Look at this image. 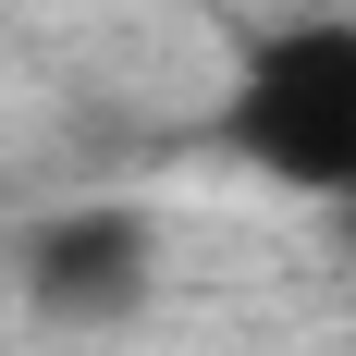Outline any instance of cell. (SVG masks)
Listing matches in <instances>:
<instances>
[{
    "mask_svg": "<svg viewBox=\"0 0 356 356\" xmlns=\"http://www.w3.org/2000/svg\"><path fill=\"white\" fill-rule=\"evenodd\" d=\"M221 147L283 197L356 209V13H295L246 37V62L221 86Z\"/></svg>",
    "mask_w": 356,
    "mask_h": 356,
    "instance_id": "6da1fadb",
    "label": "cell"
},
{
    "mask_svg": "<svg viewBox=\"0 0 356 356\" xmlns=\"http://www.w3.org/2000/svg\"><path fill=\"white\" fill-rule=\"evenodd\" d=\"M13 295H25L49 332H123L160 295V234L147 209H111V197H74V209H37L13 234Z\"/></svg>",
    "mask_w": 356,
    "mask_h": 356,
    "instance_id": "7a4b0ae2",
    "label": "cell"
},
{
    "mask_svg": "<svg viewBox=\"0 0 356 356\" xmlns=\"http://www.w3.org/2000/svg\"><path fill=\"white\" fill-rule=\"evenodd\" d=\"M295 13H356V0H295Z\"/></svg>",
    "mask_w": 356,
    "mask_h": 356,
    "instance_id": "3957f363",
    "label": "cell"
}]
</instances>
